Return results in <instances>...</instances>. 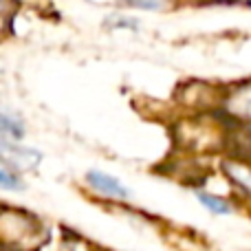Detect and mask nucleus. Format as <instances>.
I'll return each mask as SVG.
<instances>
[{"label": "nucleus", "instance_id": "9d476101", "mask_svg": "<svg viewBox=\"0 0 251 251\" xmlns=\"http://www.w3.org/2000/svg\"><path fill=\"white\" fill-rule=\"evenodd\" d=\"M249 132H251V130H249Z\"/></svg>", "mask_w": 251, "mask_h": 251}, {"label": "nucleus", "instance_id": "7ed1b4c3", "mask_svg": "<svg viewBox=\"0 0 251 251\" xmlns=\"http://www.w3.org/2000/svg\"><path fill=\"white\" fill-rule=\"evenodd\" d=\"M0 137L11 139V141H22L25 139V124H22V119L0 113Z\"/></svg>", "mask_w": 251, "mask_h": 251}, {"label": "nucleus", "instance_id": "0eeeda50", "mask_svg": "<svg viewBox=\"0 0 251 251\" xmlns=\"http://www.w3.org/2000/svg\"><path fill=\"white\" fill-rule=\"evenodd\" d=\"M0 190H9V192H22L25 190V181L18 176L13 170L0 168Z\"/></svg>", "mask_w": 251, "mask_h": 251}, {"label": "nucleus", "instance_id": "39448f33", "mask_svg": "<svg viewBox=\"0 0 251 251\" xmlns=\"http://www.w3.org/2000/svg\"><path fill=\"white\" fill-rule=\"evenodd\" d=\"M229 108H231V113H234V117L238 115V117L251 119V86L240 91L238 95H234V100L229 101Z\"/></svg>", "mask_w": 251, "mask_h": 251}, {"label": "nucleus", "instance_id": "20e7f679", "mask_svg": "<svg viewBox=\"0 0 251 251\" xmlns=\"http://www.w3.org/2000/svg\"><path fill=\"white\" fill-rule=\"evenodd\" d=\"M225 170H227V174L231 176V181H234L236 185L243 187V190H247L251 194V168L240 165V163H227Z\"/></svg>", "mask_w": 251, "mask_h": 251}, {"label": "nucleus", "instance_id": "6e6552de", "mask_svg": "<svg viewBox=\"0 0 251 251\" xmlns=\"http://www.w3.org/2000/svg\"><path fill=\"white\" fill-rule=\"evenodd\" d=\"M119 2L134 9H146V11H161L170 4V0H119Z\"/></svg>", "mask_w": 251, "mask_h": 251}, {"label": "nucleus", "instance_id": "f257e3e1", "mask_svg": "<svg viewBox=\"0 0 251 251\" xmlns=\"http://www.w3.org/2000/svg\"><path fill=\"white\" fill-rule=\"evenodd\" d=\"M0 161L7 165H13V168H18L22 163L26 168H35L42 161V154L38 150H33V148H22L18 146V141L0 137Z\"/></svg>", "mask_w": 251, "mask_h": 251}, {"label": "nucleus", "instance_id": "1a4fd4ad", "mask_svg": "<svg viewBox=\"0 0 251 251\" xmlns=\"http://www.w3.org/2000/svg\"><path fill=\"white\" fill-rule=\"evenodd\" d=\"M108 25H113L115 29H137V20H132V18H122V16L110 18Z\"/></svg>", "mask_w": 251, "mask_h": 251}, {"label": "nucleus", "instance_id": "423d86ee", "mask_svg": "<svg viewBox=\"0 0 251 251\" xmlns=\"http://www.w3.org/2000/svg\"><path fill=\"white\" fill-rule=\"evenodd\" d=\"M196 199L201 201L205 209H209L212 214H229L231 207L227 201L218 199V196H212V194H205V192H196Z\"/></svg>", "mask_w": 251, "mask_h": 251}, {"label": "nucleus", "instance_id": "f03ea898", "mask_svg": "<svg viewBox=\"0 0 251 251\" xmlns=\"http://www.w3.org/2000/svg\"><path fill=\"white\" fill-rule=\"evenodd\" d=\"M86 183L95 192H100V194H104V196H110V199H128L130 196V192L122 185V181H117V178L110 176V174L97 172V170L86 172Z\"/></svg>", "mask_w": 251, "mask_h": 251}]
</instances>
